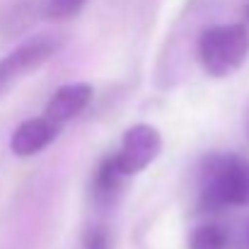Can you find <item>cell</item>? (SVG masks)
I'll use <instances>...</instances> for the list:
<instances>
[{"instance_id":"cell-1","label":"cell","mask_w":249,"mask_h":249,"mask_svg":"<svg viewBox=\"0 0 249 249\" xmlns=\"http://www.w3.org/2000/svg\"><path fill=\"white\" fill-rule=\"evenodd\" d=\"M249 53V34L242 24H218L201 34L198 61L213 78H228L242 68Z\"/></svg>"},{"instance_id":"cell-2","label":"cell","mask_w":249,"mask_h":249,"mask_svg":"<svg viewBox=\"0 0 249 249\" xmlns=\"http://www.w3.org/2000/svg\"><path fill=\"white\" fill-rule=\"evenodd\" d=\"M203 194L213 206H249V162L240 158H213Z\"/></svg>"},{"instance_id":"cell-3","label":"cell","mask_w":249,"mask_h":249,"mask_svg":"<svg viewBox=\"0 0 249 249\" xmlns=\"http://www.w3.org/2000/svg\"><path fill=\"white\" fill-rule=\"evenodd\" d=\"M162 150V136L150 124H136L131 126L124 138L121 148L109 158V165L114 167L121 177H131L150 167Z\"/></svg>"},{"instance_id":"cell-4","label":"cell","mask_w":249,"mask_h":249,"mask_svg":"<svg viewBox=\"0 0 249 249\" xmlns=\"http://www.w3.org/2000/svg\"><path fill=\"white\" fill-rule=\"evenodd\" d=\"M53 51H56V41L53 39L36 36V39L22 44L19 49H15L10 56H5L0 61V94L5 89H10L22 75H27L34 68H39Z\"/></svg>"},{"instance_id":"cell-5","label":"cell","mask_w":249,"mask_h":249,"mask_svg":"<svg viewBox=\"0 0 249 249\" xmlns=\"http://www.w3.org/2000/svg\"><path fill=\"white\" fill-rule=\"evenodd\" d=\"M92 99V87L87 83H71L63 85L53 92V97L49 99L46 109H44V119L53 126V128H63L68 121H73Z\"/></svg>"},{"instance_id":"cell-6","label":"cell","mask_w":249,"mask_h":249,"mask_svg":"<svg viewBox=\"0 0 249 249\" xmlns=\"http://www.w3.org/2000/svg\"><path fill=\"white\" fill-rule=\"evenodd\" d=\"M58 133H61V131L53 128L44 116L27 119V121H22V124L15 128V133H12V138H10V150H12L17 158H32V155L41 153L44 148H49V145L56 141Z\"/></svg>"},{"instance_id":"cell-7","label":"cell","mask_w":249,"mask_h":249,"mask_svg":"<svg viewBox=\"0 0 249 249\" xmlns=\"http://www.w3.org/2000/svg\"><path fill=\"white\" fill-rule=\"evenodd\" d=\"M225 245H228V237H225L223 228H218L213 223L198 225L189 235V249H225Z\"/></svg>"},{"instance_id":"cell-8","label":"cell","mask_w":249,"mask_h":249,"mask_svg":"<svg viewBox=\"0 0 249 249\" xmlns=\"http://www.w3.org/2000/svg\"><path fill=\"white\" fill-rule=\"evenodd\" d=\"M83 5H85V0H46L49 15L51 17H58V19L75 17L83 10Z\"/></svg>"},{"instance_id":"cell-9","label":"cell","mask_w":249,"mask_h":249,"mask_svg":"<svg viewBox=\"0 0 249 249\" xmlns=\"http://www.w3.org/2000/svg\"><path fill=\"white\" fill-rule=\"evenodd\" d=\"M85 247L87 249H107L109 247L107 232H104V230H89L87 237H85Z\"/></svg>"},{"instance_id":"cell-10","label":"cell","mask_w":249,"mask_h":249,"mask_svg":"<svg viewBox=\"0 0 249 249\" xmlns=\"http://www.w3.org/2000/svg\"><path fill=\"white\" fill-rule=\"evenodd\" d=\"M247 136H249V116H247Z\"/></svg>"}]
</instances>
